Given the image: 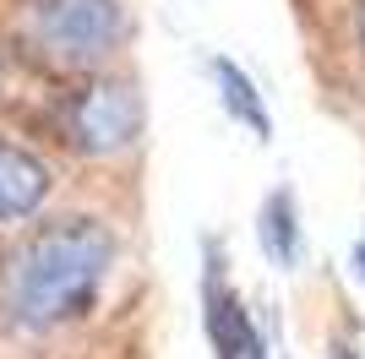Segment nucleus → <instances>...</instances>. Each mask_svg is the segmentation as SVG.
<instances>
[{"label": "nucleus", "mask_w": 365, "mask_h": 359, "mask_svg": "<svg viewBox=\"0 0 365 359\" xmlns=\"http://www.w3.org/2000/svg\"><path fill=\"white\" fill-rule=\"evenodd\" d=\"M207 76H213V88H218V98H224V109L235 120H240L251 136H273V115H267V104H262V93H257V82L235 66L229 55H207Z\"/></svg>", "instance_id": "6"}, {"label": "nucleus", "mask_w": 365, "mask_h": 359, "mask_svg": "<svg viewBox=\"0 0 365 359\" xmlns=\"http://www.w3.org/2000/svg\"><path fill=\"white\" fill-rule=\"evenodd\" d=\"M257 239L262 251L273 256L278 267H294L300 261V207H294V191L289 185H278L257 212Z\"/></svg>", "instance_id": "7"}, {"label": "nucleus", "mask_w": 365, "mask_h": 359, "mask_svg": "<svg viewBox=\"0 0 365 359\" xmlns=\"http://www.w3.org/2000/svg\"><path fill=\"white\" fill-rule=\"evenodd\" d=\"M333 359H360V354H354V343H333Z\"/></svg>", "instance_id": "8"}, {"label": "nucleus", "mask_w": 365, "mask_h": 359, "mask_svg": "<svg viewBox=\"0 0 365 359\" xmlns=\"http://www.w3.org/2000/svg\"><path fill=\"white\" fill-rule=\"evenodd\" d=\"M49 185H55V175H49L44 158L28 152L22 142H11V136H0V224L33 218L44 207Z\"/></svg>", "instance_id": "5"}, {"label": "nucleus", "mask_w": 365, "mask_h": 359, "mask_svg": "<svg viewBox=\"0 0 365 359\" xmlns=\"http://www.w3.org/2000/svg\"><path fill=\"white\" fill-rule=\"evenodd\" d=\"M202 321H207V343H213L218 359H267L257 316L235 294V283L224 272V256L213 245H207V272H202Z\"/></svg>", "instance_id": "4"}, {"label": "nucleus", "mask_w": 365, "mask_h": 359, "mask_svg": "<svg viewBox=\"0 0 365 359\" xmlns=\"http://www.w3.org/2000/svg\"><path fill=\"white\" fill-rule=\"evenodd\" d=\"M354 22H360V44H365V0H354Z\"/></svg>", "instance_id": "9"}, {"label": "nucleus", "mask_w": 365, "mask_h": 359, "mask_svg": "<svg viewBox=\"0 0 365 359\" xmlns=\"http://www.w3.org/2000/svg\"><path fill=\"white\" fill-rule=\"evenodd\" d=\"M115 272V234L98 218H49L6 261V316L28 332L71 327Z\"/></svg>", "instance_id": "1"}, {"label": "nucleus", "mask_w": 365, "mask_h": 359, "mask_svg": "<svg viewBox=\"0 0 365 359\" xmlns=\"http://www.w3.org/2000/svg\"><path fill=\"white\" fill-rule=\"evenodd\" d=\"M61 125L71 147H82L88 158H115L142 136V93L120 76H88L66 93Z\"/></svg>", "instance_id": "3"}, {"label": "nucleus", "mask_w": 365, "mask_h": 359, "mask_svg": "<svg viewBox=\"0 0 365 359\" xmlns=\"http://www.w3.org/2000/svg\"><path fill=\"white\" fill-rule=\"evenodd\" d=\"M125 33V6L120 0H28V38L49 66L88 71L120 55Z\"/></svg>", "instance_id": "2"}, {"label": "nucleus", "mask_w": 365, "mask_h": 359, "mask_svg": "<svg viewBox=\"0 0 365 359\" xmlns=\"http://www.w3.org/2000/svg\"><path fill=\"white\" fill-rule=\"evenodd\" d=\"M354 267H360V278H365V234H360V245H354Z\"/></svg>", "instance_id": "10"}, {"label": "nucleus", "mask_w": 365, "mask_h": 359, "mask_svg": "<svg viewBox=\"0 0 365 359\" xmlns=\"http://www.w3.org/2000/svg\"><path fill=\"white\" fill-rule=\"evenodd\" d=\"M0 76H6V66H0Z\"/></svg>", "instance_id": "11"}]
</instances>
